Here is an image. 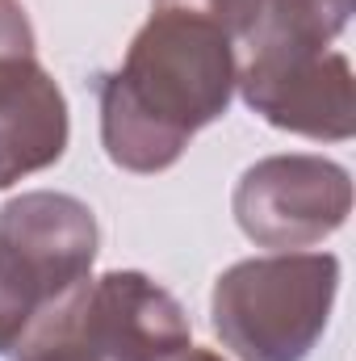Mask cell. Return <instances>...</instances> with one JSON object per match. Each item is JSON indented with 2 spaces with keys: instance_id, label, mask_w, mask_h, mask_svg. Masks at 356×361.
Segmentation results:
<instances>
[{
  "instance_id": "1",
  "label": "cell",
  "mask_w": 356,
  "mask_h": 361,
  "mask_svg": "<svg viewBox=\"0 0 356 361\" xmlns=\"http://www.w3.org/2000/svg\"><path fill=\"white\" fill-rule=\"evenodd\" d=\"M231 97L235 51L222 25L189 8H151L122 68L101 80L105 156L139 177L168 173Z\"/></svg>"
},
{
  "instance_id": "2",
  "label": "cell",
  "mask_w": 356,
  "mask_h": 361,
  "mask_svg": "<svg viewBox=\"0 0 356 361\" xmlns=\"http://www.w3.org/2000/svg\"><path fill=\"white\" fill-rule=\"evenodd\" d=\"M92 210L55 189L17 193L0 206V357H21L80 294L96 261Z\"/></svg>"
},
{
  "instance_id": "3",
  "label": "cell",
  "mask_w": 356,
  "mask_h": 361,
  "mask_svg": "<svg viewBox=\"0 0 356 361\" xmlns=\"http://www.w3.org/2000/svg\"><path fill=\"white\" fill-rule=\"evenodd\" d=\"M340 290L331 252H272L239 261L214 281L210 315L239 361H306Z\"/></svg>"
},
{
  "instance_id": "4",
  "label": "cell",
  "mask_w": 356,
  "mask_h": 361,
  "mask_svg": "<svg viewBox=\"0 0 356 361\" xmlns=\"http://www.w3.org/2000/svg\"><path fill=\"white\" fill-rule=\"evenodd\" d=\"M231 210L239 231L260 248H310L348 223L352 177L323 156H268L239 177Z\"/></svg>"
},
{
  "instance_id": "5",
  "label": "cell",
  "mask_w": 356,
  "mask_h": 361,
  "mask_svg": "<svg viewBox=\"0 0 356 361\" xmlns=\"http://www.w3.org/2000/svg\"><path fill=\"white\" fill-rule=\"evenodd\" d=\"M55 324H68L72 332L89 336L92 345L109 349L122 361H164L189 345L184 307L160 281H151L139 269H113L89 277Z\"/></svg>"
},
{
  "instance_id": "6",
  "label": "cell",
  "mask_w": 356,
  "mask_h": 361,
  "mask_svg": "<svg viewBox=\"0 0 356 361\" xmlns=\"http://www.w3.org/2000/svg\"><path fill=\"white\" fill-rule=\"evenodd\" d=\"M68 101L34 51L0 55V189L34 177L68 152Z\"/></svg>"
},
{
  "instance_id": "7",
  "label": "cell",
  "mask_w": 356,
  "mask_h": 361,
  "mask_svg": "<svg viewBox=\"0 0 356 361\" xmlns=\"http://www.w3.org/2000/svg\"><path fill=\"white\" fill-rule=\"evenodd\" d=\"M17 361H122V357H113L109 349L92 345L89 336L72 332L68 324H51Z\"/></svg>"
},
{
  "instance_id": "8",
  "label": "cell",
  "mask_w": 356,
  "mask_h": 361,
  "mask_svg": "<svg viewBox=\"0 0 356 361\" xmlns=\"http://www.w3.org/2000/svg\"><path fill=\"white\" fill-rule=\"evenodd\" d=\"M13 51H34V25L21 0H0V55Z\"/></svg>"
},
{
  "instance_id": "9",
  "label": "cell",
  "mask_w": 356,
  "mask_h": 361,
  "mask_svg": "<svg viewBox=\"0 0 356 361\" xmlns=\"http://www.w3.org/2000/svg\"><path fill=\"white\" fill-rule=\"evenodd\" d=\"M310 4H314V8L331 21V30L340 34V30L348 25V17H352V4H356V0H310Z\"/></svg>"
},
{
  "instance_id": "10",
  "label": "cell",
  "mask_w": 356,
  "mask_h": 361,
  "mask_svg": "<svg viewBox=\"0 0 356 361\" xmlns=\"http://www.w3.org/2000/svg\"><path fill=\"white\" fill-rule=\"evenodd\" d=\"M155 8H189V13H201V17H210V21H218V8L227 4V0H151Z\"/></svg>"
},
{
  "instance_id": "11",
  "label": "cell",
  "mask_w": 356,
  "mask_h": 361,
  "mask_svg": "<svg viewBox=\"0 0 356 361\" xmlns=\"http://www.w3.org/2000/svg\"><path fill=\"white\" fill-rule=\"evenodd\" d=\"M164 361H222L214 349H193V345H184V349H177L172 357H164Z\"/></svg>"
}]
</instances>
